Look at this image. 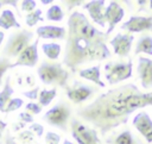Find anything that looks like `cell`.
<instances>
[{"label":"cell","instance_id":"1","mask_svg":"<svg viewBox=\"0 0 152 144\" xmlns=\"http://www.w3.org/2000/svg\"><path fill=\"white\" fill-rule=\"evenodd\" d=\"M147 106H152V93L141 92L134 83H125L78 108L76 115L104 136L110 130L126 124L133 112Z\"/></svg>","mask_w":152,"mask_h":144},{"label":"cell","instance_id":"2","mask_svg":"<svg viewBox=\"0 0 152 144\" xmlns=\"http://www.w3.org/2000/svg\"><path fill=\"white\" fill-rule=\"evenodd\" d=\"M106 39L107 35L90 24L82 12L74 11L68 19L63 64L75 73L82 64L110 57Z\"/></svg>","mask_w":152,"mask_h":144},{"label":"cell","instance_id":"3","mask_svg":"<svg viewBox=\"0 0 152 144\" xmlns=\"http://www.w3.org/2000/svg\"><path fill=\"white\" fill-rule=\"evenodd\" d=\"M39 80L46 86H59L66 88L69 73L63 68L61 63L43 61L37 68Z\"/></svg>","mask_w":152,"mask_h":144},{"label":"cell","instance_id":"4","mask_svg":"<svg viewBox=\"0 0 152 144\" xmlns=\"http://www.w3.org/2000/svg\"><path fill=\"white\" fill-rule=\"evenodd\" d=\"M33 36H34V33L26 29L12 32L7 38L5 46L2 48L0 57L6 58V60L18 57L20 55V52L23 50H25L31 44Z\"/></svg>","mask_w":152,"mask_h":144},{"label":"cell","instance_id":"5","mask_svg":"<svg viewBox=\"0 0 152 144\" xmlns=\"http://www.w3.org/2000/svg\"><path fill=\"white\" fill-rule=\"evenodd\" d=\"M70 115L71 108L69 104H66L63 100H59L55 106H52L50 109L45 112V114L43 115V120L49 125L56 126L59 130L66 132L68 124L70 123Z\"/></svg>","mask_w":152,"mask_h":144},{"label":"cell","instance_id":"6","mask_svg":"<svg viewBox=\"0 0 152 144\" xmlns=\"http://www.w3.org/2000/svg\"><path fill=\"white\" fill-rule=\"evenodd\" d=\"M133 63L128 62H107L104 64V77L109 86L118 84L132 77Z\"/></svg>","mask_w":152,"mask_h":144},{"label":"cell","instance_id":"7","mask_svg":"<svg viewBox=\"0 0 152 144\" xmlns=\"http://www.w3.org/2000/svg\"><path fill=\"white\" fill-rule=\"evenodd\" d=\"M71 136L77 144H101L97 131L90 126L84 125L76 118L70 119Z\"/></svg>","mask_w":152,"mask_h":144},{"label":"cell","instance_id":"8","mask_svg":"<svg viewBox=\"0 0 152 144\" xmlns=\"http://www.w3.org/2000/svg\"><path fill=\"white\" fill-rule=\"evenodd\" d=\"M94 93H96L95 87L88 86V84H84V83H80V82H76V81L74 82V84L71 87H66V90H65V94H66L68 99L74 104L84 102L86 100L91 98Z\"/></svg>","mask_w":152,"mask_h":144},{"label":"cell","instance_id":"9","mask_svg":"<svg viewBox=\"0 0 152 144\" xmlns=\"http://www.w3.org/2000/svg\"><path fill=\"white\" fill-rule=\"evenodd\" d=\"M38 44H39V38H37L25 50H23L20 52V55L17 57V61L14 63H12L11 68L34 67L38 63V60H39V56H38Z\"/></svg>","mask_w":152,"mask_h":144},{"label":"cell","instance_id":"10","mask_svg":"<svg viewBox=\"0 0 152 144\" xmlns=\"http://www.w3.org/2000/svg\"><path fill=\"white\" fill-rule=\"evenodd\" d=\"M124 15H125V11L120 5V2L118 1H110L109 5L104 8V21L106 24H108V29L106 32L107 37L113 32L114 27L122 20Z\"/></svg>","mask_w":152,"mask_h":144},{"label":"cell","instance_id":"11","mask_svg":"<svg viewBox=\"0 0 152 144\" xmlns=\"http://www.w3.org/2000/svg\"><path fill=\"white\" fill-rule=\"evenodd\" d=\"M134 40V36L131 33H116L110 40L109 44L113 46L114 54L120 57H128L131 48Z\"/></svg>","mask_w":152,"mask_h":144},{"label":"cell","instance_id":"12","mask_svg":"<svg viewBox=\"0 0 152 144\" xmlns=\"http://www.w3.org/2000/svg\"><path fill=\"white\" fill-rule=\"evenodd\" d=\"M132 125L144 137L147 144L152 143V119L145 111L138 112L134 115V118L132 119Z\"/></svg>","mask_w":152,"mask_h":144},{"label":"cell","instance_id":"13","mask_svg":"<svg viewBox=\"0 0 152 144\" xmlns=\"http://www.w3.org/2000/svg\"><path fill=\"white\" fill-rule=\"evenodd\" d=\"M121 30L129 32H142V31H151L152 30V15L144 17V15H131L127 21H125L121 26Z\"/></svg>","mask_w":152,"mask_h":144},{"label":"cell","instance_id":"14","mask_svg":"<svg viewBox=\"0 0 152 144\" xmlns=\"http://www.w3.org/2000/svg\"><path fill=\"white\" fill-rule=\"evenodd\" d=\"M137 75L140 80V84L144 89L152 88V60L148 57H138Z\"/></svg>","mask_w":152,"mask_h":144},{"label":"cell","instance_id":"15","mask_svg":"<svg viewBox=\"0 0 152 144\" xmlns=\"http://www.w3.org/2000/svg\"><path fill=\"white\" fill-rule=\"evenodd\" d=\"M104 1L103 0H91L88 1L83 5V10H86L89 14V17L91 18V20L101 26L104 27L106 26V21H104Z\"/></svg>","mask_w":152,"mask_h":144},{"label":"cell","instance_id":"16","mask_svg":"<svg viewBox=\"0 0 152 144\" xmlns=\"http://www.w3.org/2000/svg\"><path fill=\"white\" fill-rule=\"evenodd\" d=\"M36 33L38 38L43 39H65L66 30L62 26L55 25H42L36 29Z\"/></svg>","mask_w":152,"mask_h":144},{"label":"cell","instance_id":"17","mask_svg":"<svg viewBox=\"0 0 152 144\" xmlns=\"http://www.w3.org/2000/svg\"><path fill=\"white\" fill-rule=\"evenodd\" d=\"M107 144H147L142 142L138 136H135L129 129H125L114 137H108L106 139Z\"/></svg>","mask_w":152,"mask_h":144},{"label":"cell","instance_id":"18","mask_svg":"<svg viewBox=\"0 0 152 144\" xmlns=\"http://www.w3.org/2000/svg\"><path fill=\"white\" fill-rule=\"evenodd\" d=\"M100 69H101V65H100V64H96V65H94V67L78 70V75H80V77H82V79H86V80H88V81L94 82V83L97 84L100 88H104L106 84H104V82L101 81V77H100Z\"/></svg>","mask_w":152,"mask_h":144},{"label":"cell","instance_id":"19","mask_svg":"<svg viewBox=\"0 0 152 144\" xmlns=\"http://www.w3.org/2000/svg\"><path fill=\"white\" fill-rule=\"evenodd\" d=\"M139 54H146L147 56H152V36L142 35L139 37L135 44L134 55H139Z\"/></svg>","mask_w":152,"mask_h":144},{"label":"cell","instance_id":"20","mask_svg":"<svg viewBox=\"0 0 152 144\" xmlns=\"http://www.w3.org/2000/svg\"><path fill=\"white\" fill-rule=\"evenodd\" d=\"M0 27L4 30L8 29H20V24L15 19L14 13L11 10H4L0 14Z\"/></svg>","mask_w":152,"mask_h":144},{"label":"cell","instance_id":"21","mask_svg":"<svg viewBox=\"0 0 152 144\" xmlns=\"http://www.w3.org/2000/svg\"><path fill=\"white\" fill-rule=\"evenodd\" d=\"M10 81H11V77L7 76L6 80H5L4 88H2V90L0 92V112H2V113H4V111H5L6 105L8 104V101L11 100V98H12V95H13V93H14V89L12 88Z\"/></svg>","mask_w":152,"mask_h":144},{"label":"cell","instance_id":"22","mask_svg":"<svg viewBox=\"0 0 152 144\" xmlns=\"http://www.w3.org/2000/svg\"><path fill=\"white\" fill-rule=\"evenodd\" d=\"M40 48H42V51H43V54L49 58V60H57L58 57H59V55H61V50H62V48H61V45L59 44H57V43H42V45H40Z\"/></svg>","mask_w":152,"mask_h":144},{"label":"cell","instance_id":"23","mask_svg":"<svg viewBox=\"0 0 152 144\" xmlns=\"http://www.w3.org/2000/svg\"><path fill=\"white\" fill-rule=\"evenodd\" d=\"M56 95H57V89L55 87L52 89H43V90H39V94H38L39 105L42 107L49 106L52 102V100L55 99Z\"/></svg>","mask_w":152,"mask_h":144},{"label":"cell","instance_id":"24","mask_svg":"<svg viewBox=\"0 0 152 144\" xmlns=\"http://www.w3.org/2000/svg\"><path fill=\"white\" fill-rule=\"evenodd\" d=\"M64 18V12L61 6L51 5L46 11V19L50 21H62Z\"/></svg>","mask_w":152,"mask_h":144},{"label":"cell","instance_id":"25","mask_svg":"<svg viewBox=\"0 0 152 144\" xmlns=\"http://www.w3.org/2000/svg\"><path fill=\"white\" fill-rule=\"evenodd\" d=\"M39 21H44V18L42 17V10L40 8H36L33 12L26 14L25 17V23L28 27H33L37 25V23Z\"/></svg>","mask_w":152,"mask_h":144},{"label":"cell","instance_id":"26","mask_svg":"<svg viewBox=\"0 0 152 144\" xmlns=\"http://www.w3.org/2000/svg\"><path fill=\"white\" fill-rule=\"evenodd\" d=\"M23 105H24V100H21L20 98H14V99H11V100L8 101V104L6 105L4 113H10V112L17 111V109H19V108H20Z\"/></svg>","mask_w":152,"mask_h":144},{"label":"cell","instance_id":"27","mask_svg":"<svg viewBox=\"0 0 152 144\" xmlns=\"http://www.w3.org/2000/svg\"><path fill=\"white\" fill-rule=\"evenodd\" d=\"M11 65H12V63H11L10 60L0 57V86H1V82H2L4 75L7 73L8 69H11Z\"/></svg>","mask_w":152,"mask_h":144},{"label":"cell","instance_id":"28","mask_svg":"<svg viewBox=\"0 0 152 144\" xmlns=\"http://www.w3.org/2000/svg\"><path fill=\"white\" fill-rule=\"evenodd\" d=\"M45 144H59L61 142V136L57 134L56 132H52V131H48L46 134H45Z\"/></svg>","mask_w":152,"mask_h":144},{"label":"cell","instance_id":"29","mask_svg":"<svg viewBox=\"0 0 152 144\" xmlns=\"http://www.w3.org/2000/svg\"><path fill=\"white\" fill-rule=\"evenodd\" d=\"M25 109H26V112H28V113H31L32 115H34V114H39L43 108H42V106H40L39 104H36V102L31 101V102L26 104Z\"/></svg>","mask_w":152,"mask_h":144},{"label":"cell","instance_id":"30","mask_svg":"<svg viewBox=\"0 0 152 144\" xmlns=\"http://www.w3.org/2000/svg\"><path fill=\"white\" fill-rule=\"evenodd\" d=\"M36 6H37V2L34 0H23L21 1V10L25 11V12H33L36 10Z\"/></svg>","mask_w":152,"mask_h":144},{"label":"cell","instance_id":"31","mask_svg":"<svg viewBox=\"0 0 152 144\" xmlns=\"http://www.w3.org/2000/svg\"><path fill=\"white\" fill-rule=\"evenodd\" d=\"M28 130H30L31 132L36 133V136H37L38 138H40V137L43 136V133H44V127H43V125H40V124H38V123H32V124L30 125Z\"/></svg>","mask_w":152,"mask_h":144},{"label":"cell","instance_id":"32","mask_svg":"<svg viewBox=\"0 0 152 144\" xmlns=\"http://www.w3.org/2000/svg\"><path fill=\"white\" fill-rule=\"evenodd\" d=\"M21 94H23L24 96L28 98L30 100H36V99L38 98V94H39V88H38V87H36V88H33V89H31V90L23 92Z\"/></svg>","mask_w":152,"mask_h":144},{"label":"cell","instance_id":"33","mask_svg":"<svg viewBox=\"0 0 152 144\" xmlns=\"http://www.w3.org/2000/svg\"><path fill=\"white\" fill-rule=\"evenodd\" d=\"M19 120L21 121V123H24V124H26V123H33V115L31 114V113H28V112H21V113H19Z\"/></svg>","mask_w":152,"mask_h":144},{"label":"cell","instance_id":"34","mask_svg":"<svg viewBox=\"0 0 152 144\" xmlns=\"http://www.w3.org/2000/svg\"><path fill=\"white\" fill-rule=\"evenodd\" d=\"M5 144H18V143L15 142L14 137H12V136H11L10 131H7V132H6V134H5Z\"/></svg>","mask_w":152,"mask_h":144},{"label":"cell","instance_id":"35","mask_svg":"<svg viewBox=\"0 0 152 144\" xmlns=\"http://www.w3.org/2000/svg\"><path fill=\"white\" fill-rule=\"evenodd\" d=\"M64 4H68V5H66V8H68V11H70L72 7L81 5L82 1H64Z\"/></svg>","mask_w":152,"mask_h":144},{"label":"cell","instance_id":"36","mask_svg":"<svg viewBox=\"0 0 152 144\" xmlns=\"http://www.w3.org/2000/svg\"><path fill=\"white\" fill-rule=\"evenodd\" d=\"M6 126H7V124L4 120H0V144L2 142V134H4V131H5Z\"/></svg>","mask_w":152,"mask_h":144},{"label":"cell","instance_id":"37","mask_svg":"<svg viewBox=\"0 0 152 144\" xmlns=\"http://www.w3.org/2000/svg\"><path fill=\"white\" fill-rule=\"evenodd\" d=\"M4 5H11V6H13L14 8H17V1L15 0H11V1H0V8L4 6Z\"/></svg>","mask_w":152,"mask_h":144},{"label":"cell","instance_id":"38","mask_svg":"<svg viewBox=\"0 0 152 144\" xmlns=\"http://www.w3.org/2000/svg\"><path fill=\"white\" fill-rule=\"evenodd\" d=\"M4 38H5V33L2 31H0V46H1V43H2Z\"/></svg>","mask_w":152,"mask_h":144},{"label":"cell","instance_id":"39","mask_svg":"<svg viewBox=\"0 0 152 144\" xmlns=\"http://www.w3.org/2000/svg\"><path fill=\"white\" fill-rule=\"evenodd\" d=\"M43 5H49V4H52V0H42L40 1Z\"/></svg>","mask_w":152,"mask_h":144},{"label":"cell","instance_id":"40","mask_svg":"<svg viewBox=\"0 0 152 144\" xmlns=\"http://www.w3.org/2000/svg\"><path fill=\"white\" fill-rule=\"evenodd\" d=\"M62 144H74V143H72V142H70L69 139H66V138H65V139L63 140V143H62Z\"/></svg>","mask_w":152,"mask_h":144},{"label":"cell","instance_id":"41","mask_svg":"<svg viewBox=\"0 0 152 144\" xmlns=\"http://www.w3.org/2000/svg\"><path fill=\"white\" fill-rule=\"evenodd\" d=\"M148 4H150V6H148L147 8H150V10H151V8H152V1H148Z\"/></svg>","mask_w":152,"mask_h":144},{"label":"cell","instance_id":"42","mask_svg":"<svg viewBox=\"0 0 152 144\" xmlns=\"http://www.w3.org/2000/svg\"><path fill=\"white\" fill-rule=\"evenodd\" d=\"M151 93H152V92H151Z\"/></svg>","mask_w":152,"mask_h":144}]
</instances>
